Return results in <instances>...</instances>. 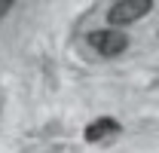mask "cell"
I'll list each match as a JSON object with an SVG mask.
<instances>
[{"mask_svg": "<svg viewBox=\"0 0 159 153\" xmlns=\"http://www.w3.org/2000/svg\"><path fill=\"white\" fill-rule=\"evenodd\" d=\"M150 9H153V0H116L107 9V21L113 28H122V25H132V21L144 19Z\"/></svg>", "mask_w": 159, "mask_h": 153, "instance_id": "6da1fadb", "label": "cell"}, {"mask_svg": "<svg viewBox=\"0 0 159 153\" xmlns=\"http://www.w3.org/2000/svg\"><path fill=\"white\" fill-rule=\"evenodd\" d=\"M86 40H89V46H92L98 55H104V58H116V55H122V52L129 49V37L119 34V31H92Z\"/></svg>", "mask_w": 159, "mask_h": 153, "instance_id": "7a4b0ae2", "label": "cell"}, {"mask_svg": "<svg viewBox=\"0 0 159 153\" xmlns=\"http://www.w3.org/2000/svg\"><path fill=\"white\" fill-rule=\"evenodd\" d=\"M116 132H119V123H116V119H110V116H101V119L89 123V126L83 129V138H86L89 144H101V141L113 138Z\"/></svg>", "mask_w": 159, "mask_h": 153, "instance_id": "3957f363", "label": "cell"}, {"mask_svg": "<svg viewBox=\"0 0 159 153\" xmlns=\"http://www.w3.org/2000/svg\"><path fill=\"white\" fill-rule=\"evenodd\" d=\"M12 6H16V0H0V21L6 19V12H9Z\"/></svg>", "mask_w": 159, "mask_h": 153, "instance_id": "277c9868", "label": "cell"}]
</instances>
